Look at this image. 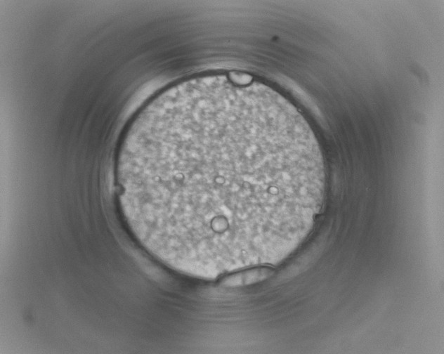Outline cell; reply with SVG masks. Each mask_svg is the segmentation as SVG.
I'll return each mask as SVG.
<instances>
[{"label":"cell","mask_w":444,"mask_h":354,"mask_svg":"<svg viewBox=\"0 0 444 354\" xmlns=\"http://www.w3.org/2000/svg\"><path fill=\"white\" fill-rule=\"evenodd\" d=\"M116 181L141 244L207 280L287 258L312 231L326 189L320 148L297 109L225 75L151 100L124 136Z\"/></svg>","instance_id":"1"},{"label":"cell","mask_w":444,"mask_h":354,"mask_svg":"<svg viewBox=\"0 0 444 354\" xmlns=\"http://www.w3.org/2000/svg\"><path fill=\"white\" fill-rule=\"evenodd\" d=\"M273 269L268 266H256L230 273L223 277L220 284L226 287H236L255 284L270 277Z\"/></svg>","instance_id":"2"}]
</instances>
